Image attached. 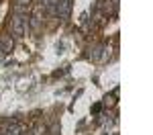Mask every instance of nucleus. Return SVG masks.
Returning <instances> with one entry per match:
<instances>
[{
	"mask_svg": "<svg viewBox=\"0 0 153 135\" xmlns=\"http://www.w3.org/2000/svg\"><path fill=\"white\" fill-rule=\"evenodd\" d=\"M29 31V14H12L10 19V35L21 39Z\"/></svg>",
	"mask_w": 153,
	"mask_h": 135,
	"instance_id": "1",
	"label": "nucleus"
},
{
	"mask_svg": "<svg viewBox=\"0 0 153 135\" xmlns=\"http://www.w3.org/2000/svg\"><path fill=\"white\" fill-rule=\"evenodd\" d=\"M45 21V10H43V6L41 4H35V8H33V14L29 16V29H33V31H39L41 29V25Z\"/></svg>",
	"mask_w": 153,
	"mask_h": 135,
	"instance_id": "2",
	"label": "nucleus"
},
{
	"mask_svg": "<svg viewBox=\"0 0 153 135\" xmlns=\"http://www.w3.org/2000/svg\"><path fill=\"white\" fill-rule=\"evenodd\" d=\"M71 12V0H57V10H55V14H57L61 21H65L68 16H70Z\"/></svg>",
	"mask_w": 153,
	"mask_h": 135,
	"instance_id": "3",
	"label": "nucleus"
},
{
	"mask_svg": "<svg viewBox=\"0 0 153 135\" xmlns=\"http://www.w3.org/2000/svg\"><path fill=\"white\" fill-rule=\"evenodd\" d=\"M12 45H14L12 35H10V33H2V35H0V49L4 51V55L12 51Z\"/></svg>",
	"mask_w": 153,
	"mask_h": 135,
	"instance_id": "4",
	"label": "nucleus"
},
{
	"mask_svg": "<svg viewBox=\"0 0 153 135\" xmlns=\"http://www.w3.org/2000/svg\"><path fill=\"white\" fill-rule=\"evenodd\" d=\"M33 135H47V127L43 123H37L35 127H33Z\"/></svg>",
	"mask_w": 153,
	"mask_h": 135,
	"instance_id": "5",
	"label": "nucleus"
},
{
	"mask_svg": "<svg viewBox=\"0 0 153 135\" xmlns=\"http://www.w3.org/2000/svg\"><path fill=\"white\" fill-rule=\"evenodd\" d=\"M47 133L49 135H59V123H53V125L47 129Z\"/></svg>",
	"mask_w": 153,
	"mask_h": 135,
	"instance_id": "6",
	"label": "nucleus"
}]
</instances>
